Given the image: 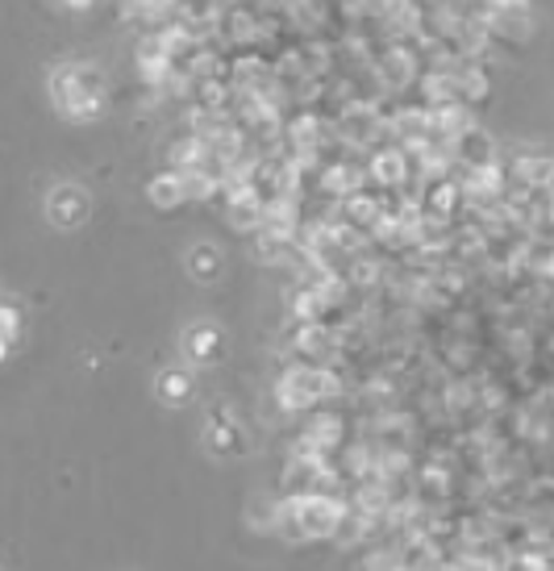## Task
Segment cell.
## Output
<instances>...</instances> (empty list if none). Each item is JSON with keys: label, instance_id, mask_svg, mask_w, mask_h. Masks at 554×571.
Wrapping results in <instances>:
<instances>
[{"label": "cell", "instance_id": "277c9868", "mask_svg": "<svg viewBox=\"0 0 554 571\" xmlns=\"http://www.w3.org/2000/svg\"><path fill=\"white\" fill-rule=\"evenodd\" d=\"M205 447L213 455H222V459H238L250 450V434H246L243 417L226 409V405H217V409H208L205 417Z\"/></svg>", "mask_w": 554, "mask_h": 571}, {"label": "cell", "instance_id": "4fadbf2b", "mask_svg": "<svg viewBox=\"0 0 554 571\" xmlns=\"http://www.w3.org/2000/svg\"><path fill=\"white\" fill-rule=\"evenodd\" d=\"M21 334V309L13 305V300H0V338L13 347Z\"/></svg>", "mask_w": 554, "mask_h": 571}, {"label": "cell", "instance_id": "3957f363", "mask_svg": "<svg viewBox=\"0 0 554 571\" xmlns=\"http://www.w3.org/2000/svg\"><path fill=\"white\" fill-rule=\"evenodd\" d=\"M417 201H421V213L430 222H442V225H451L468 208V196H463V184H459L454 172H438L417 180Z\"/></svg>", "mask_w": 554, "mask_h": 571}, {"label": "cell", "instance_id": "8fae6325", "mask_svg": "<svg viewBox=\"0 0 554 571\" xmlns=\"http://www.w3.org/2000/svg\"><path fill=\"white\" fill-rule=\"evenodd\" d=\"M222 267H226V259H222V251H217V246L201 243V246H192V251H188L192 279H201V284H213V279L222 276Z\"/></svg>", "mask_w": 554, "mask_h": 571}, {"label": "cell", "instance_id": "8992f818", "mask_svg": "<svg viewBox=\"0 0 554 571\" xmlns=\"http://www.w3.org/2000/svg\"><path fill=\"white\" fill-rule=\"evenodd\" d=\"M451 159H454V172L488 167V163H501V146H496V139L488 130H480V122H471L463 134L451 139Z\"/></svg>", "mask_w": 554, "mask_h": 571}, {"label": "cell", "instance_id": "7a4b0ae2", "mask_svg": "<svg viewBox=\"0 0 554 571\" xmlns=\"http://www.w3.org/2000/svg\"><path fill=\"white\" fill-rule=\"evenodd\" d=\"M338 392H342V380L329 364H293L276 384L279 409H288V414H309Z\"/></svg>", "mask_w": 554, "mask_h": 571}, {"label": "cell", "instance_id": "30bf717a", "mask_svg": "<svg viewBox=\"0 0 554 571\" xmlns=\"http://www.w3.org/2000/svg\"><path fill=\"white\" fill-rule=\"evenodd\" d=\"M146 196H151V205L155 208H175V205H184L188 201V192H184V175L179 172H158L151 184H146Z\"/></svg>", "mask_w": 554, "mask_h": 571}, {"label": "cell", "instance_id": "52a82bcc", "mask_svg": "<svg viewBox=\"0 0 554 571\" xmlns=\"http://www.w3.org/2000/svg\"><path fill=\"white\" fill-rule=\"evenodd\" d=\"M88 208H92V201H88V192L75 188V184H59V188L51 192V201H47L51 222L63 225V230H75L80 222H88Z\"/></svg>", "mask_w": 554, "mask_h": 571}, {"label": "cell", "instance_id": "7c38bea8", "mask_svg": "<svg viewBox=\"0 0 554 571\" xmlns=\"http://www.w3.org/2000/svg\"><path fill=\"white\" fill-rule=\"evenodd\" d=\"M188 397H192V371H184V367H167V371L158 376V400L184 405Z\"/></svg>", "mask_w": 554, "mask_h": 571}, {"label": "cell", "instance_id": "6da1fadb", "mask_svg": "<svg viewBox=\"0 0 554 571\" xmlns=\"http://www.w3.org/2000/svg\"><path fill=\"white\" fill-rule=\"evenodd\" d=\"M347 518V501L338 492H300V497H288L284 509H279V526L300 542H326V538L338 534V521Z\"/></svg>", "mask_w": 554, "mask_h": 571}, {"label": "cell", "instance_id": "9a60e30c", "mask_svg": "<svg viewBox=\"0 0 554 571\" xmlns=\"http://www.w3.org/2000/svg\"><path fill=\"white\" fill-rule=\"evenodd\" d=\"M4 350H9V343H4V338H0V359H4Z\"/></svg>", "mask_w": 554, "mask_h": 571}, {"label": "cell", "instance_id": "5bb4252c", "mask_svg": "<svg viewBox=\"0 0 554 571\" xmlns=\"http://www.w3.org/2000/svg\"><path fill=\"white\" fill-rule=\"evenodd\" d=\"M63 4H68V9H88L92 0H63Z\"/></svg>", "mask_w": 554, "mask_h": 571}, {"label": "cell", "instance_id": "ba28073f", "mask_svg": "<svg viewBox=\"0 0 554 571\" xmlns=\"http://www.w3.org/2000/svg\"><path fill=\"white\" fill-rule=\"evenodd\" d=\"M167 159H172V172H201V167L208 163V142L192 130V134H184V139L172 142Z\"/></svg>", "mask_w": 554, "mask_h": 571}, {"label": "cell", "instance_id": "9c48e42d", "mask_svg": "<svg viewBox=\"0 0 554 571\" xmlns=\"http://www.w3.org/2000/svg\"><path fill=\"white\" fill-rule=\"evenodd\" d=\"M188 355L196 364H217L222 359V350H226V334L217 326H192L188 329Z\"/></svg>", "mask_w": 554, "mask_h": 571}, {"label": "cell", "instance_id": "5b68a950", "mask_svg": "<svg viewBox=\"0 0 554 571\" xmlns=\"http://www.w3.org/2000/svg\"><path fill=\"white\" fill-rule=\"evenodd\" d=\"M363 172L367 184H376V188H400V184L413 180V163H409V151L400 142H376L363 163Z\"/></svg>", "mask_w": 554, "mask_h": 571}]
</instances>
